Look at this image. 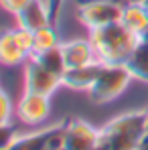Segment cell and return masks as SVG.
<instances>
[{
	"label": "cell",
	"mask_w": 148,
	"mask_h": 150,
	"mask_svg": "<svg viewBox=\"0 0 148 150\" xmlns=\"http://www.w3.org/2000/svg\"><path fill=\"white\" fill-rule=\"evenodd\" d=\"M63 150H65V148H63Z\"/></svg>",
	"instance_id": "484cf974"
},
{
	"label": "cell",
	"mask_w": 148,
	"mask_h": 150,
	"mask_svg": "<svg viewBox=\"0 0 148 150\" xmlns=\"http://www.w3.org/2000/svg\"><path fill=\"white\" fill-rule=\"evenodd\" d=\"M53 130H55V126H49L45 130H37V132H30V134L16 136L8 150H43L45 142L53 134Z\"/></svg>",
	"instance_id": "5bb4252c"
},
{
	"label": "cell",
	"mask_w": 148,
	"mask_h": 150,
	"mask_svg": "<svg viewBox=\"0 0 148 150\" xmlns=\"http://www.w3.org/2000/svg\"><path fill=\"white\" fill-rule=\"evenodd\" d=\"M136 150H148V130L142 134V138H140V142H138Z\"/></svg>",
	"instance_id": "7402d4cb"
},
{
	"label": "cell",
	"mask_w": 148,
	"mask_h": 150,
	"mask_svg": "<svg viewBox=\"0 0 148 150\" xmlns=\"http://www.w3.org/2000/svg\"><path fill=\"white\" fill-rule=\"evenodd\" d=\"M23 81H25V91H35V93H43V96H53L61 85V77L51 73L49 69H45L33 55L25 61V73H23Z\"/></svg>",
	"instance_id": "5b68a950"
},
{
	"label": "cell",
	"mask_w": 148,
	"mask_h": 150,
	"mask_svg": "<svg viewBox=\"0 0 148 150\" xmlns=\"http://www.w3.org/2000/svg\"><path fill=\"white\" fill-rule=\"evenodd\" d=\"M28 57L30 55L23 49V45H21L14 28L0 30V65L14 67V65L25 63Z\"/></svg>",
	"instance_id": "30bf717a"
},
{
	"label": "cell",
	"mask_w": 148,
	"mask_h": 150,
	"mask_svg": "<svg viewBox=\"0 0 148 150\" xmlns=\"http://www.w3.org/2000/svg\"><path fill=\"white\" fill-rule=\"evenodd\" d=\"M99 128L91 126L81 118H71L65 122L63 144L65 150H96Z\"/></svg>",
	"instance_id": "52a82bcc"
},
{
	"label": "cell",
	"mask_w": 148,
	"mask_h": 150,
	"mask_svg": "<svg viewBox=\"0 0 148 150\" xmlns=\"http://www.w3.org/2000/svg\"><path fill=\"white\" fill-rule=\"evenodd\" d=\"M57 45H59V39H57V30H55L53 25H47L43 28H39V30H35V51H33V55L53 49Z\"/></svg>",
	"instance_id": "2e32d148"
},
{
	"label": "cell",
	"mask_w": 148,
	"mask_h": 150,
	"mask_svg": "<svg viewBox=\"0 0 148 150\" xmlns=\"http://www.w3.org/2000/svg\"><path fill=\"white\" fill-rule=\"evenodd\" d=\"M89 41L96 49L98 61L108 65H124L138 45L140 37L130 33L122 23L89 30Z\"/></svg>",
	"instance_id": "7a4b0ae2"
},
{
	"label": "cell",
	"mask_w": 148,
	"mask_h": 150,
	"mask_svg": "<svg viewBox=\"0 0 148 150\" xmlns=\"http://www.w3.org/2000/svg\"><path fill=\"white\" fill-rule=\"evenodd\" d=\"M59 47H61V53H63L67 69L89 65V63L98 61L96 49H93V45H91L89 39H71V41L59 43Z\"/></svg>",
	"instance_id": "ba28073f"
},
{
	"label": "cell",
	"mask_w": 148,
	"mask_h": 150,
	"mask_svg": "<svg viewBox=\"0 0 148 150\" xmlns=\"http://www.w3.org/2000/svg\"><path fill=\"white\" fill-rule=\"evenodd\" d=\"M14 30H16V37H18L23 49L28 55H33V51H35V33L28 30V28H21V26H14Z\"/></svg>",
	"instance_id": "ac0fdd59"
},
{
	"label": "cell",
	"mask_w": 148,
	"mask_h": 150,
	"mask_svg": "<svg viewBox=\"0 0 148 150\" xmlns=\"http://www.w3.org/2000/svg\"><path fill=\"white\" fill-rule=\"evenodd\" d=\"M63 2H65V0H47V6H49V12H51V21H53V25L57 23V18H59V14H61Z\"/></svg>",
	"instance_id": "44dd1931"
},
{
	"label": "cell",
	"mask_w": 148,
	"mask_h": 150,
	"mask_svg": "<svg viewBox=\"0 0 148 150\" xmlns=\"http://www.w3.org/2000/svg\"><path fill=\"white\" fill-rule=\"evenodd\" d=\"M142 4H144V6H146V10H148V0H142Z\"/></svg>",
	"instance_id": "cb8c5ba5"
},
{
	"label": "cell",
	"mask_w": 148,
	"mask_h": 150,
	"mask_svg": "<svg viewBox=\"0 0 148 150\" xmlns=\"http://www.w3.org/2000/svg\"><path fill=\"white\" fill-rule=\"evenodd\" d=\"M30 2H33V0H0V6H2L6 12H10V14L16 16L26 4H30Z\"/></svg>",
	"instance_id": "ffe728a7"
},
{
	"label": "cell",
	"mask_w": 148,
	"mask_h": 150,
	"mask_svg": "<svg viewBox=\"0 0 148 150\" xmlns=\"http://www.w3.org/2000/svg\"><path fill=\"white\" fill-rule=\"evenodd\" d=\"M12 120V100L0 89V124H10Z\"/></svg>",
	"instance_id": "e0dca14e"
},
{
	"label": "cell",
	"mask_w": 148,
	"mask_h": 150,
	"mask_svg": "<svg viewBox=\"0 0 148 150\" xmlns=\"http://www.w3.org/2000/svg\"><path fill=\"white\" fill-rule=\"evenodd\" d=\"M16 136H18V134H16L12 122H10V124H0V150H8L10 144H12V140H14Z\"/></svg>",
	"instance_id": "d6986e66"
},
{
	"label": "cell",
	"mask_w": 148,
	"mask_h": 150,
	"mask_svg": "<svg viewBox=\"0 0 148 150\" xmlns=\"http://www.w3.org/2000/svg\"><path fill=\"white\" fill-rule=\"evenodd\" d=\"M146 116H148V110H146Z\"/></svg>",
	"instance_id": "d4e9b609"
},
{
	"label": "cell",
	"mask_w": 148,
	"mask_h": 150,
	"mask_svg": "<svg viewBox=\"0 0 148 150\" xmlns=\"http://www.w3.org/2000/svg\"><path fill=\"white\" fill-rule=\"evenodd\" d=\"M122 6L118 0H81L75 6L77 21L87 30L101 28V26L120 23L122 18Z\"/></svg>",
	"instance_id": "277c9868"
},
{
	"label": "cell",
	"mask_w": 148,
	"mask_h": 150,
	"mask_svg": "<svg viewBox=\"0 0 148 150\" xmlns=\"http://www.w3.org/2000/svg\"><path fill=\"white\" fill-rule=\"evenodd\" d=\"M47 25H53L47 0H33L30 4H26L25 8L16 14V26L28 28L33 33Z\"/></svg>",
	"instance_id": "9c48e42d"
},
{
	"label": "cell",
	"mask_w": 148,
	"mask_h": 150,
	"mask_svg": "<svg viewBox=\"0 0 148 150\" xmlns=\"http://www.w3.org/2000/svg\"><path fill=\"white\" fill-rule=\"evenodd\" d=\"M140 39H142V41H148V28H146V30H144V35H142Z\"/></svg>",
	"instance_id": "603a6c76"
},
{
	"label": "cell",
	"mask_w": 148,
	"mask_h": 150,
	"mask_svg": "<svg viewBox=\"0 0 148 150\" xmlns=\"http://www.w3.org/2000/svg\"><path fill=\"white\" fill-rule=\"evenodd\" d=\"M132 81V75L126 65H108L103 63L99 69L96 83L89 87L87 96L93 103H110L118 100L128 89V83Z\"/></svg>",
	"instance_id": "3957f363"
},
{
	"label": "cell",
	"mask_w": 148,
	"mask_h": 150,
	"mask_svg": "<svg viewBox=\"0 0 148 150\" xmlns=\"http://www.w3.org/2000/svg\"><path fill=\"white\" fill-rule=\"evenodd\" d=\"M124 65L128 67L132 79L148 83V41H142L140 39L138 45L132 51V55L128 57V61Z\"/></svg>",
	"instance_id": "4fadbf2b"
},
{
	"label": "cell",
	"mask_w": 148,
	"mask_h": 150,
	"mask_svg": "<svg viewBox=\"0 0 148 150\" xmlns=\"http://www.w3.org/2000/svg\"><path fill=\"white\" fill-rule=\"evenodd\" d=\"M45 69H49L51 73H55L57 77H63V73L67 71V65H65V59H63V53H61V47H53V49H47L43 53H35L33 55Z\"/></svg>",
	"instance_id": "9a60e30c"
},
{
	"label": "cell",
	"mask_w": 148,
	"mask_h": 150,
	"mask_svg": "<svg viewBox=\"0 0 148 150\" xmlns=\"http://www.w3.org/2000/svg\"><path fill=\"white\" fill-rule=\"evenodd\" d=\"M51 112L49 96L35 93V91H23V96L16 101V116L26 126H41L47 122Z\"/></svg>",
	"instance_id": "8992f818"
},
{
	"label": "cell",
	"mask_w": 148,
	"mask_h": 150,
	"mask_svg": "<svg viewBox=\"0 0 148 150\" xmlns=\"http://www.w3.org/2000/svg\"><path fill=\"white\" fill-rule=\"evenodd\" d=\"M122 23L130 33L142 37L144 30L148 28V10L142 4V0H128L122 6Z\"/></svg>",
	"instance_id": "7c38bea8"
},
{
	"label": "cell",
	"mask_w": 148,
	"mask_h": 150,
	"mask_svg": "<svg viewBox=\"0 0 148 150\" xmlns=\"http://www.w3.org/2000/svg\"><path fill=\"white\" fill-rule=\"evenodd\" d=\"M101 61H93L89 65H81V67H73V69H67L61 81L65 87L75 89V91H89V87L96 83V77H98L99 69H101Z\"/></svg>",
	"instance_id": "8fae6325"
},
{
	"label": "cell",
	"mask_w": 148,
	"mask_h": 150,
	"mask_svg": "<svg viewBox=\"0 0 148 150\" xmlns=\"http://www.w3.org/2000/svg\"><path fill=\"white\" fill-rule=\"evenodd\" d=\"M148 130L146 110H132L112 118L99 128L96 150H136Z\"/></svg>",
	"instance_id": "6da1fadb"
}]
</instances>
